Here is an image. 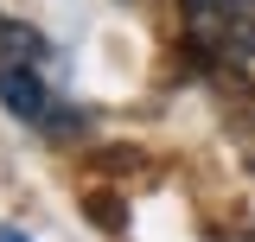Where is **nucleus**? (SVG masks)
Listing matches in <instances>:
<instances>
[{
	"instance_id": "nucleus-1",
	"label": "nucleus",
	"mask_w": 255,
	"mask_h": 242,
	"mask_svg": "<svg viewBox=\"0 0 255 242\" xmlns=\"http://www.w3.org/2000/svg\"><path fill=\"white\" fill-rule=\"evenodd\" d=\"M0 109L19 115L26 127H38V134H51V140L83 127V109L64 90V70L51 58V45L26 26H0Z\"/></svg>"
},
{
	"instance_id": "nucleus-3",
	"label": "nucleus",
	"mask_w": 255,
	"mask_h": 242,
	"mask_svg": "<svg viewBox=\"0 0 255 242\" xmlns=\"http://www.w3.org/2000/svg\"><path fill=\"white\" fill-rule=\"evenodd\" d=\"M0 242H32L26 230H13V223H0Z\"/></svg>"
},
{
	"instance_id": "nucleus-4",
	"label": "nucleus",
	"mask_w": 255,
	"mask_h": 242,
	"mask_svg": "<svg viewBox=\"0 0 255 242\" xmlns=\"http://www.w3.org/2000/svg\"><path fill=\"white\" fill-rule=\"evenodd\" d=\"M230 242H255V230H230Z\"/></svg>"
},
{
	"instance_id": "nucleus-2",
	"label": "nucleus",
	"mask_w": 255,
	"mask_h": 242,
	"mask_svg": "<svg viewBox=\"0 0 255 242\" xmlns=\"http://www.w3.org/2000/svg\"><path fill=\"white\" fill-rule=\"evenodd\" d=\"M179 13L198 64H211L223 83L255 90V0H179Z\"/></svg>"
}]
</instances>
